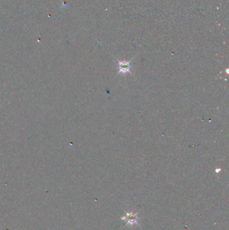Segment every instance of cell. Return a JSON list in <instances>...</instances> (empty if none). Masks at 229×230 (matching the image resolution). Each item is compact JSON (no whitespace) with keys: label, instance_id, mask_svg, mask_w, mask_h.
<instances>
[{"label":"cell","instance_id":"6da1fadb","mask_svg":"<svg viewBox=\"0 0 229 230\" xmlns=\"http://www.w3.org/2000/svg\"><path fill=\"white\" fill-rule=\"evenodd\" d=\"M118 64V74H126L130 73L132 74L131 72V61H120L116 59Z\"/></svg>","mask_w":229,"mask_h":230}]
</instances>
